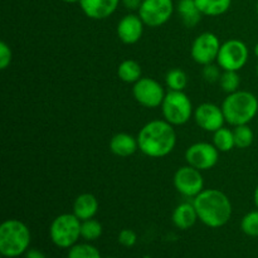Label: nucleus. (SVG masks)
<instances>
[{"label": "nucleus", "instance_id": "39", "mask_svg": "<svg viewBox=\"0 0 258 258\" xmlns=\"http://www.w3.org/2000/svg\"><path fill=\"white\" fill-rule=\"evenodd\" d=\"M256 72H257V77H258V63H257V68H256Z\"/></svg>", "mask_w": 258, "mask_h": 258}, {"label": "nucleus", "instance_id": "13", "mask_svg": "<svg viewBox=\"0 0 258 258\" xmlns=\"http://www.w3.org/2000/svg\"><path fill=\"white\" fill-rule=\"evenodd\" d=\"M194 120L196 123L204 131L216 133L221 127H223L226 118H224L222 107L214 103L204 102L199 105L194 110Z\"/></svg>", "mask_w": 258, "mask_h": 258}, {"label": "nucleus", "instance_id": "27", "mask_svg": "<svg viewBox=\"0 0 258 258\" xmlns=\"http://www.w3.org/2000/svg\"><path fill=\"white\" fill-rule=\"evenodd\" d=\"M219 85L224 92L233 93L239 90L241 77L236 71H223L221 78H219Z\"/></svg>", "mask_w": 258, "mask_h": 258}, {"label": "nucleus", "instance_id": "28", "mask_svg": "<svg viewBox=\"0 0 258 258\" xmlns=\"http://www.w3.org/2000/svg\"><path fill=\"white\" fill-rule=\"evenodd\" d=\"M241 229L246 236L258 237V209L248 212L242 218Z\"/></svg>", "mask_w": 258, "mask_h": 258}, {"label": "nucleus", "instance_id": "20", "mask_svg": "<svg viewBox=\"0 0 258 258\" xmlns=\"http://www.w3.org/2000/svg\"><path fill=\"white\" fill-rule=\"evenodd\" d=\"M117 76L122 82L134 85L143 77V70L136 60L125 59L117 67Z\"/></svg>", "mask_w": 258, "mask_h": 258}, {"label": "nucleus", "instance_id": "22", "mask_svg": "<svg viewBox=\"0 0 258 258\" xmlns=\"http://www.w3.org/2000/svg\"><path fill=\"white\" fill-rule=\"evenodd\" d=\"M213 145L218 149L219 153H228L232 149L236 148L233 130L223 126L213 133Z\"/></svg>", "mask_w": 258, "mask_h": 258}, {"label": "nucleus", "instance_id": "2", "mask_svg": "<svg viewBox=\"0 0 258 258\" xmlns=\"http://www.w3.org/2000/svg\"><path fill=\"white\" fill-rule=\"evenodd\" d=\"M199 221L209 228L226 226L232 217V203L219 189H204L193 199Z\"/></svg>", "mask_w": 258, "mask_h": 258}, {"label": "nucleus", "instance_id": "36", "mask_svg": "<svg viewBox=\"0 0 258 258\" xmlns=\"http://www.w3.org/2000/svg\"><path fill=\"white\" fill-rule=\"evenodd\" d=\"M62 2L70 3V4H73V3H78V2H80V0H62Z\"/></svg>", "mask_w": 258, "mask_h": 258}, {"label": "nucleus", "instance_id": "35", "mask_svg": "<svg viewBox=\"0 0 258 258\" xmlns=\"http://www.w3.org/2000/svg\"><path fill=\"white\" fill-rule=\"evenodd\" d=\"M253 52H254V55H256V57L258 58V43L256 45H254V49H253Z\"/></svg>", "mask_w": 258, "mask_h": 258}, {"label": "nucleus", "instance_id": "3", "mask_svg": "<svg viewBox=\"0 0 258 258\" xmlns=\"http://www.w3.org/2000/svg\"><path fill=\"white\" fill-rule=\"evenodd\" d=\"M226 122L233 127L239 125H248L258 116V98L249 91L238 90L228 93L222 103Z\"/></svg>", "mask_w": 258, "mask_h": 258}, {"label": "nucleus", "instance_id": "23", "mask_svg": "<svg viewBox=\"0 0 258 258\" xmlns=\"http://www.w3.org/2000/svg\"><path fill=\"white\" fill-rule=\"evenodd\" d=\"M165 83L169 91H184L188 85V76L180 68H173L166 73Z\"/></svg>", "mask_w": 258, "mask_h": 258}, {"label": "nucleus", "instance_id": "38", "mask_svg": "<svg viewBox=\"0 0 258 258\" xmlns=\"http://www.w3.org/2000/svg\"><path fill=\"white\" fill-rule=\"evenodd\" d=\"M141 258H151L150 256H148V254H146V256H144V257H141Z\"/></svg>", "mask_w": 258, "mask_h": 258}, {"label": "nucleus", "instance_id": "8", "mask_svg": "<svg viewBox=\"0 0 258 258\" xmlns=\"http://www.w3.org/2000/svg\"><path fill=\"white\" fill-rule=\"evenodd\" d=\"M174 9L173 0H143L138 12L146 27L158 28L170 20Z\"/></svg>", "mask_w": 258, "mask_h": 258}, {"label": "nucleus", "instance_id": "26", "mask_svg": "<svg viewBox=\"0 0 258 258\" xmlns=\"http://www.w3.org/2000/svg\"><path fill=\"white\" fill-rule=\"evenodd\" d=\"M68 258H101V253L92 244L76 243L68 251Z\"/></svg>", "mask_w": 258, "mask_h": 258}, {"label": "nucleus", "instance_id": "18", "mask_svg": "<svg viewBox=\"0 0 258 258\" xmlns=\"http://www.w3.org/2000/svg\"><path fill=\"white\" fill-rule=\"evenodd\" d=\"M198 213L196 211V207L193 203H181L174 209L171 221L174 226L181 231L191 228L198 221Z\"/></svg>", "mask_w": 258, "mask_h": 258}, {"label": "nucleus", "instance_id": "11", "mask_svg": "<svg viewBox=\"0 0 258 258\" xmlns=\"http://www.w3.org/2000/svg\"><path fill=\"white\" fill-rule=\"evenodd\" d=\"M174 186L181 196L196 198L204 190V178L202 171L190 165L181 166L174 174Z\"/></svg>", "mask_w": 258, "mask_h": 258}, {"label": "nucleus", "instance_id": "24", "mask_svg": "<svg viewBox=\"0 0 258 258\" xmlns=\"http://www.w3.org/2000/svg\"><path fill=\"white\" fill-rule=\"evenodd\" d=\"M234 144L238 149H247L253 144L254 134L248 125H239L233 128Z\"/></svg>", "mask_w": 258, "mask_h": 258}, {"label": "nucleus", "instance_id": "19", "mask_svg": "<svg viewBox=\"0 0 258 258\" xmlns=\"http://www.w3.org/2000/svg\"><path fill=\"white\" fill-rule=\"evenodd\" d=\"M175 9L180 17L181 22L188 28L196 27L203 17L196 0H179Z\"/></svg>", "mask_w": 258, "mask_h": 258}, {"label": "nucleus", "instance_id": "32", "mask_svg": "<svg viewBox=\"0 0 258 258\" xmlns=\"http://www.w3.org/2000/svg\"><path fill=\"white\" fill-rule=\"evenodd\" d=\"M122 2V5L126 8L127 10H139L140 9L141 4H143V0H121Z\"/></svg>", "mask_w": 258, "mask_h": 258}, {"label": "nucleus", "instance_id": "4", "mask_svg": "<svg viewBox=\"0 0 258 258\" xmlns=\"http://www.w3.org/2000/svg\"><path fill=\"white\" fill-rule=\"evenodd\" d=\"M30 231L19 219H7L0 226V253L5 258H17L29 249Z\"/></svg>", "mask_w": 258, "mask_h": 258}, {"label": "nucleus", "instance_id": "17", "mask_svg": "<svg viewBox=\"0 0 258 258\" xmlns=\"http://www.w3.org/2000/svg\"><path fill=\"white\" fill-rule=\"evenodd\" d=\"M98 212V201L93 194L83 193L76 198L73 203V214L80 221L93 218Z\"/></svg>", "mask_w": 258, "mask_h": 258}, {"label": "nucleus", "instance_id": "6", "mask_svg": "<svg viewBox=\"0 0 258 258\" xmlns=\"http://www.w3.org/2000/svg\"><path fill=\"white\" fill-rule=\"evenodd\" d=\"M82 221L75 214L64 213L55 217L49 227V236L53 243L59 248H71L81 237Z\"/></svg>", "mask_w": 258, "mask_h": 258}, {"label": "nucleus", "instance_id": "10", "mask_svg": "<svg viewBox=\"0 0 258 258\" xmlns=\"http://www.w3.org/2000/svg\"><path fill=\"white\" fill-rule=\"evenodd\" d=\"M221 45L219 38L214 33H202L194 39L193 44H191V58L194 59V62L201 66H207L217 62Z\"/></svg>", "mask_w": 258, "mask_h": 258}, {"label": "nucleus", "instance_id": "34", "mask_svg": "<svg viewBox=\"0 0 258 258\" xmlns=\"http://www.w3.org/2000/svg\"><path fill=\"white\" fill-rule=\"evenodd\" d=\"M253 202H254V206L258 209V185L254 189V193H253Z\"/></svg>", "mask_w": 258, "mask_h": 258}, {"label": "nucleus", "instance_id": "21", "mask_svg": "<svg viewBox=\"0 0 258 258\" xmlns=\"http://www.w3.org/2000/svg\"><path fill=\"white\" fill-rule=\"evenodd\" d=\"M199 10L207 17H219L229 10L232 0H196Z\"/></svg>", "mask_w": 258, "mask_h": 258}, {"label": "nucleus", "instance_id": "37", "mask_svg": "<svg viewBox=\"0 0 258 258\" xmlns=\"http://www.w3.org/2000/svg\"><path fill=\"white\" fill-rule=\"evenodd\" d=\"M256 12H257V15H258V2H257V5H256Z\"/></svg>", "mask_w": 258, "mask_h": 258}, {"label": "nucleus", "instance_id": "1", "mask_svg": "<svg viewBox=\"0 0 258 258\" xmlns=\"http://www.w3.org/2000/svg\"><path fill=\"white\" fill-rule=\"evenodd\" d=\"M139 150L153 159L168 156L176 145L174 126L166 120H153L143 126L138 135Z\"/></svg>", "mask_w": 258, "mask_h": 258}, {"label": "nucleus", "instance_id": "25", "mask_svg": "<svg viewBox=\"0 0 258 258\" xmlns=\"http://www.w3.org/2000/svg\"><path fill=\"white\" fill-rule=\"evenodd\" d=\"M102 236V224L96 219L91 218L87 221H82L81 224V237L88 242L98 239Z\"/></svg>", "mask_w": 258, "mask_h": 258}, {"label": "nucleus", "instance_id": "33", "mask_svg": "<svg viewBox=\"0 0 258 258\" xmlns=\"http://www.w3.org/2000/svg\"><path fill=\"white\" fill-rule=\"evenodd\" d=\"M25 258H47L42 251L37 248H30L25 252Z\"/></svg>", "mask_w": 258, "mask_h": 258}, {"label": "nucleus", "instance_id": "31", "mask_svg": "<svg viewBox=\"0 0 258 258\" xmlns=\"http://www.w3.org/2000/svg\"><path fill=\"white\" fill-rule=\"evenodd\" d=\"M13 59L12 48L5 42L0 43V70H7Z\"/></svg>", "mask_w": 258, "mask_h": 258}, {"label": "nucleus", "instance_id": "9", "mask_svg": "<svg viewBox=\"0 0 258 258\" xmlns=\"http://www.w3.org/2000/svg\"><path fill=\"white\" fill-rule=\"evenodd\" d=\"M134 98L146 108L160 107L165 98V91L156 80L150 77H141L133 87Z\"/></svg>", "mask_w": 258, "mask_h": 258}, {"label": "nucleus", "instance_id": "15", "mask_svg": "<svg viewBox=\"0 0 258 258\" xmlns=\"http://www.w3.org/2000/svg\"><path fill=\"white\" fill-rule=\"evenodd\" d=\"M120 2L121 0H80L78 4L86 17L93 20H102L116 12Z\"/></svg>", "mask_w": 258, "mask_h": 258}, {"label": "nucleus", "instance_id": "16", "mask_svg": "<svg viewBox=\"0 0 258 258\" xmlns=\"http://www.w3.org/2000/svg\"><path fill=\"white\" fill-rule=\"evenodd\" d=\"M110 150L113 155L120 158H127L139 150L138 138L126 133H118L110 140Z\"/></svg>", "mask_w": 258, "mask_h": 258}, {"label": "nucleus", "instance_id": "5", "mask_svg": "<svg viewBox=\"0 0 258 258\" xmlns=\"http://www.w3.org/2000/svg\"><path fill=\"white\" fill-rule=\"evenodd\" d=\"M160 107L164 120L173 126L184 125L194 115L193 103L184 91H169Z\"/></svg>", "mask_w": 258, "mask_h": 258}, {"label": "nucleus", "instance_id": "29", "mask_svg": "<svg viewBox=\"0 0 258 258\" xmlns=\"http://www.w3.org/2000/svg\"><path fill=\"white\" fill-rule=\"evenodd\" d=\"M222 68L219 67L218 64H214V63H211V64L203 66V71H202V75H203L204 80L207 82H219V78H221Z\"/></svg>", "mask_w": 258, "mask_h": 258}, {"label": "nucleus", "instance_id": "30", "mask_svg": "<svg viewBox=\"0 0 258 258\" xmlns=\"http://www.w3.org/2000/svg\"><path fill=\"white\" fill-rule=\"evenodd\" d=\"M118 243L122 244L123 247H134L138 242V236L133 229L125 228L118 233Z\"/></svg>", "mask_w": 258, "mask_h": 258}, {"label": "nucleus", "instance_id": "7", "mask_svg": "<svg viewBox=\"0 0 258 258\" xmlns=\"http://www.w3.org/2000/svg\"><path fill=\"white\" fill-rule=\"evenodd\" d=\"M249 50L244 42L239 39H229L221 45L217 64L222 71H241L248 62Z\"/></svg>", "mask_w": 258, "mask_h": 258}, {"label": "nucleus", "instance_id": "14", "mask_svg": "<svg viewBox=\"0 0 258 258\" xmlns=\"http://www.w3.org/2000/svg\"><path fill=\"white\" fill-rule=\"evenodd\" d=\"M144 22L136 14H127L118 22L116 32L117 37L123 44H135L144 34Z\"/></svg>", "mask_w": 258, "mask_h": 258}, {"label": "nucleus", "instance_id": "12", "mask_svg": "<svg viewBox=\"0 0 258 258\" xmlns=\"http://www.w3.org/2000/svg\"><path fill=\"white\" fill-rule=\"evenodd\" d=\"M185 160L198 170H209L218 163L219 151L213 143H196L186 149Z\"/></svg>", "mask_w": 258, "mask_h": 258}]
</instances>
